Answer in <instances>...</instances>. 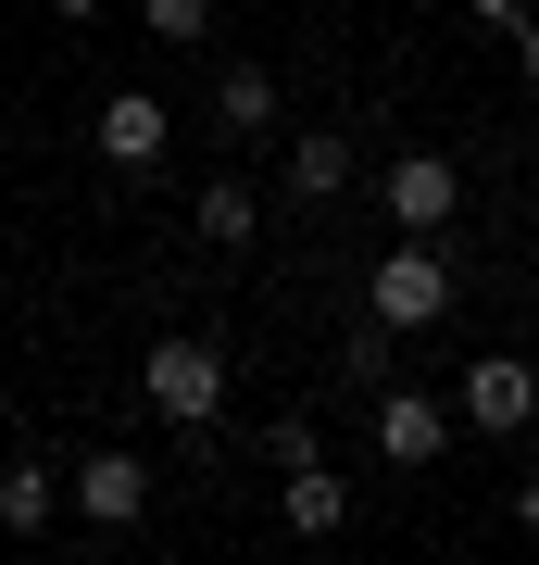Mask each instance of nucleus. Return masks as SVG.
Instances as JSON below:
<instances>
[{
  "label": "nucleus",
  "mask_w": 539,
  "mask_h": 565,
  "mask_svg": "<svg viewBox=\"0 0 539 565\" xmlns=\"http://www.w3.org/2000/svg\"><path fill=\"white\" fill-rule=\"evenodd\" d=\"M251 226H263V214H251L239 177H201V239H214V252H251Z\"/></svg>",
  "instance_id": "11"
},
{
  "label": "nucleus",
  "mask_w": 539,
  "mask_h": 565,
  "mask_svg": "<svg viewBox=\"0 0 539 565\" xmlns=\"http://www.w3.org/2000/svg\"><path fill=\"white\" fill-rule=\"evenodd\" d=\"M452 289H464V277H452V264L414 239V226H401V239H389V264H377V289H364V315L414 340V327H440V315H452Z\"/></svg>",
  "instance_id": "1"
},
{
  "label": "nucleus",
  "mask_w": 539,
  "mask_h": 565,
  "mask_svg": "<svg viewBox=\"0 0 539 565\" xmlns=\"http://www.w3.org/2000/svg\"><path fill=\"white\" fill-rule=\"evenodd\" d=\"M389 340H401V327H377V315H364L352 340H339V377H389Z\"/></svg>",
  "instance_id": "14"
},
{
  "label": "nucleus",
  "mask_w": 539,
  "mask_h": 565,
  "mask_svg": "<svg viewBox=\"0 0 539 565\" xmlns=\"http://www.w3.org/2000/svg\"><path fill=\"white\" fill-rule=\"evenodd\" d=\"M352 189V139L339 126H301V151H289V202H339Z\"/></svg>",
  "instance_id": "9"
},
{
  "label": "nucleus",
  "mask_w": 539,
  "mask_h": 565,
  "mask_svg": "<svg viewBox=\"0 0 539 565\" xmlns=\"http://www.w3.org/2000/svg\"><path fill=\"white\" fill-rule=\"evenodd\" d=\"M515 51H527V88H539V25H527V39H515Z\"/></svg>",
  "instance_id": "18"
},
{
  "label": "nucleus",
  "mask_w": 539,
  "mask_h": 565,
  "mask_svg": "<svg viewBox=\"0 0 539 565\" xmlns=\"http://www.w3.org/2000/svg\"><path fill=\"white\" fill-rule=\"evenodd\" d=\"M139 390H151L163 427H214V403H226V352H214V340H151Z\"/></svg>",
  "instance_id": "2"
},
{
  "label": "nucleus",
  "mask_w": 539,
  "mask_h": 565,
  "mask_svg": "<svg viewBox=\"0 0 539 565\" xmlns=\"http://www.w3.org/2000/svg\"><path fill=\"white\" fill-rule=\"evenodd\" d=\"M139 13H151V39H176V51L214 39V0H139Z\"/></svg>",
  "instance_id": "13"
},
{
  "label": "nucleus",
  "mask_w": 539,
  "mask_h": 565,
  "mask_svg": "<svg viewBox=\"0 0 539 565\" xmlns=\"http://www.w3.org/2000/svg\"><path fill=\"white\" fill-rule=\"evenodd\" d=\"M440 440H452V403H427V390H389L377 403V452L414 478V465H440Z\"/></svg>",
  "instance_id": "8"
},
{
  "label": "nucleus",
  "mask_w": 539,
  "mask_h": 565,
  "mask_svg": "<svg viewBox=\"0 0 539 565\" xmlns=\"http://www.w3.org/2000/svg\"><path fill=\"white\" fill-rule=\"evenodd\" d=\"M515 515H527V527H539V465H527V490H515Z\"/></svg>",
  "instance_id": "16"
},
{
  "label": "nucleus",
  "mask_w": 539,
  "mask_h": 565,
  "mask_svg": "<svg viewBox=\"0 0 539 565\" xmlns=\"http://www.w3.org/2000/svg\"><path fill=\"white\" fill-rule=\"evenodd\" d=\"M477 25H502V39H527V0H464Z\"/></svg>",
  "instance_id": "15"
},
{
  "label": "nucleus",
  "mask_w": 539,
  "mask_h": 565,
  "mask_svg": "<svg viewBox=\"0 0 539 565\" xmlns=\"http://www.w3.org/2000/svg\"><path fill=\"white\" fill-rule=\"evenodd\" d=\"M214 126H226V139H263V126H277V63H226Z\"/></svg>",
  "instance_id": "10"
},
{
  "label": "nucleus",
  "mask_w": 539,
  "mask_h": 565,
  "mask_svg": "<svg viewBox=\"0 0 539 565\" xmlns=\"http://www.w3.org/2000/svg\"><path fill=\"white\" fill-rule=\"evenodd\" d=\"M76 515H88V527H139V515H151V465H139V452H88V465H76Z\"/></svg>",
  "instance_id": "6"
},
{
  "label": "nucleus",
  "mask_w": 539,
  "mask_h": 565,
  "mask_svg": "<svg viewBox=\"0 0 539 565\" xmlns=\"http://www.w3.org/2000/svg\"><path fill=\"white\" fill-rule=\"evenodd\" d=\"M51 13H63V25H88V13H100V0H51Z\"/></svg>",
  "instance_id": "17"
},
{
  "label": "nucleus",
  "mask_w": 539,
  "mask_h": 565,
  "mask_svg": "<svg viewBox=\"0 0 539 565\" xmlns=\"http://www.w3.org/2000/svg\"><path fill=\"white\" fill-rule=\"evenodd\" d=\"M277 515L301 527V541H339V527H352V490L326 478V452H289V478H277Z\"/></svg>",
  "instance_id": "7"
},
{
  "label": "nucleus",
  "mask_w": 539,
  "mask_h": 565,
  "mask_svg": "<svg viewBox=\"0 0 539 565\" xmlns=\"http://www.w3.org/2000/svg\"><path fill=\"white\" fill-rule=\"evenodd\" d=\"M163 139H176V126H163L151 88H114V102H100V163H114V177H151Z\"/></svg>",
  "instance_id": "5"
},
{
  "label": "nucleus",
  "mask_w": 539,
  "mask_h": 565,
  "mask_svg": "<svg viewBox=\"0 0 539 565\" xmlns=\"http://www.w3.org/2000/svg\"><path fill=\"white\" fill-rule=\"evenodd\" d=\"M452 415L502 440V427H527V415H539V377H527L515 352H477V364H464V390H452Z\"/></svg>",
  "instance_id": "4"
},
{
  "label": "nucleus",
  "mask_w": 539,
  "mask_h": 565,
  "mask_svg": "<svg viewBox=\"0 0 539 565\" xmlns=\"http://www.w3.org/2000/svg\"><path fill=\"white\" fill-rule=\"evenodd\" d=\"M377 202H389V226H414V239H440V226H452V202H464V177H452L440 151H401L389 177H377Z\"/></svg>",
  "instance_id": "3"
},
{
  "label": "nucleus",
  "mask_w": 539,
  "mask_h": 565,
  "mask_svg": "<svg viewBox=\"0 0 539 565\" xmlns=\"http://www.w3.org/2000/svg\"><path fill=\"white\" fill-rule=\"evenodd\" d=\"M0 527H13V541L51 527V465H0Z\"/></svg>",
  "instance_id": "12"
}]
</instances>
